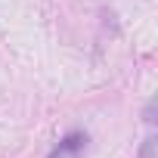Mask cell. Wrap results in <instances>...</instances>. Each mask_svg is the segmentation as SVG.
<instances>
[{"label":"cell","mask_w":158,"mask_h":158,"mask_svg":"<svg viewBox=\"0 0 158 158\" xmlns=\"http://www.w3.org/2000/svg\"><path fill=\"white\" fill-rule=\"evenodd\" d=\"M152 149H155V139H146V149H143V158H152Z\"/></svg>","instance_id":"7a4b0ae2"},{"label":"cell","mask_w":158,"mask_h":158,"mask_svg":"<svg viewBox=\"0 0 158 158\" xmlns=\"http://www.w3.org/2000/svg\"><path fill=\"white\" fill-rule=\"evenodd\" d=\"M84 146H87V136H84V133H68V136L53 149L50 158H81Z\"/></svg>","instance_id":"6da1fadb"}]
</instances>
